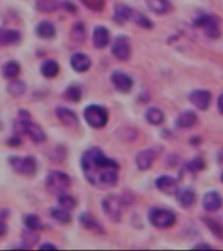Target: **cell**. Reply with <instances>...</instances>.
Masks as SVG:
<instances>
[{
	"mask_svg": "<svg viewBox=\"0 0 223 251\" xmlns=\"http://www.w3.org/2000/svg\"><path fill=\"white\" fill-rule=\"evenodd\" d=\"M21 237H22V241H24V243L29 249L39 241V234L37 233V230H32V229H28V228L25 230H22Z\"/></svg>",
	"mask_w": 223,
	"mask_h": 251,
	"instance_id": "36",
	"label": "cell"
},
{
	"mask_svg": "<svg viewBox=\"0 0 223 251\" xmlns=\"http://www.w3.org/2000/svg\"><path fill=\"white\" fill-rule=\"evenodd\" d=\"M110 43V30L105 26H97L93 32V45L95 49H105Z\"/></svg>",
	"mask_w": 223,
	"mask_h": 251,
	"instance_id": "17",
	"label": "cell"
},
{
	"mask_svg": "<svg viewBox=\"0 0 223 251\" xmlns=\"http://www.w3.org/2000/svg\"><path fill=\"white\" fill-rule=\"evenodd\" d=\"M80 220V224H81L82 228H85L86 230L92 231V233H95V234H103L105 233V229L102 227L99 221H98L93 215H90L89 212H84L78 217Z\"/></svg>",
	"mask_w": 223,
	"mask_h": 251,
	"instance_id": "13",
	"label": "cell"
},
{
	"mask_svg": "<svg viewBox=\"0 0 223 251\" xmlns=\"http://www.w3.org/2000/svg\"><path fill=\"white\" fill-rule=\"evenodd\" d=\"M149 221L151 225L159 229L172 227L176 223V216L171 211L162 209V208H153L149 211Z\"/></svg>",
	"mask_w": 223,
	"mask_h": 251,
	"instance_id": "7",
	"label": "cell"
},
{
	"mask_svg": "<svg viewBox=\"0 0 223 251\" xmlns=\"http://www.w3.org/2000/svg\"><path fill=\"white\" fill-rule=\"evenodd\" d=\"M1 72H3V76H4L5 79H9V80L16 79L21 72L20 63L17 61H8L4 65H3Z\"/></svg>",
	"mask_w": 223,
	"mask_h": 251,
	"instance_id": "26",
	"label": "cell"
},
{
	"mask_svg": "<svg viewBox=\"0 0 223 251\" xmlns=\"http://www.w3.org/2000/svg\"><path fill=\"white\" fill-rule=\"evenodd\" d=\"M146 121L153 126L162 125L163 121H165V114L158 107H150L146 111Z\"/></svg>",
	"mask_w": 223,
	"mask_h": 251,
	"instance_id": "29",
	"label": "cell"
},
{
	"mask_svg": "<svg viewBox=\"0 0 223 251\" xmlns=\"http://www.w3.org/2000/svg\"><path fill=\"white\" fill-rule=\"evenodd\" d=\"M196 123H197V115L193 111H184L178 118V126L180 128H191Z\"/></svg>",
	"mask_w": 223,
	"mask_h": 251,
	"instance_id": "27",
	"label": "cell"
},
{
	"mask_svg": "<svg viewBox=\"0 0 223 251\" xmlns=\"http://www.w3.org/2000/svg\"><path fill=\"white\" fill-rule=\"evenodd\" d=\"M130 20L133 21L134 24H137L138 26H141V28H145V29L153 28V24H151V21L149 20V19L145 16V15H142V13L137 12V11H133V12H132Z\"/></svg>",
	"mask_w": 223,
	"mask_h": 251,
	"instance_id": "35",
	"label": "cell"
},
{
	"mask_svg": "<svg viewBox=\"0 0 223 251\" xmlns=\"http://www.w3.org/2000/svg\"><path fill=\"white\" fill-rule=\"evenodd\" d=\"M9 165L12 166V169L16 173L21 175H26V177H32L37 173L38 169V164L34 157H17V156H12L8 160Z\"/></svg>",
	"mask_w": 223,
	"mask_h": 251,
	"instance_id": "6",
	"label": "cell"
},
{
	"mask_svg": "<svg viewBox=\"0 0 223 251\" xmlns=\"http://www.w3.org/2000/svg\"><path fill=\"white\" fill-rule=\"evenodd\" d=\"M21 41V33L13 29L0 28V46L17 45Z\"/></svg>",
	"mask_w": 223,
	"mask_h": 251,
	"instance_id": "18",
	"label": "cell"
},
{
	"mask_svg": "<svg viewBox=\"0 0 223 251\" xmlns=\"http://www.w3.org/2000/svg\"><path fill=\"white\" fill-rule=\"evenodd\" d=\"M189 101L200 110H206L210 105L211 94L207 90H195L189 96Z\"/></svg>",
	"mask_w": 223,
	"mask_h": 251,
	"instance_id": "14",
	"label": "cell"
},
{
	"mask_svg": "<svg viewBox=\"0 0 223 251\" xmlns=\"http://www.w3.org/2000/svg\"><path fill=\"white\" fill-rule=\"evenodd\" d=\"M50 216L53 217L55 221L60 224H69L71 220H72V216L69 213V211L61 208V207H57V208H51L50 209Z\"/></svg>",
	"mask_w": 223,
	"mask_h": 251,
	"instance_id": "28",
	"label": "cell"
},
{
	"mask_svg": "<svg viewBox=\"0 0 223 251\" xmlns=\"http://www.w3.org/2000/svg\"><path fill=\"white\" fill-rule=\"evenodd\" d=\"M60 72V67L57 64L56 61H53V59H49L42 63L41 65V73L46 79H54L56 77Z\"/></svg>",
	"mask_w": 223,
	"mask_h": 251,
	"instance_id": "24",
	"label": "cell"
},
{
	"mask_svg": "<svg viewBox=\"0 0 223 251\" xmlns=\"http://www.w3.org/2000/svg\"><path fill=\"white\" fill-rule=\"evenodd\" d=\"M195 24L197 25V26H200V28H203L205 36L211 38V40H217V38H219V36H221L219 25L213 16L204 15V16L199 17V19L195 21Z\"/></svg>",
	"mask_w": 223,
	"mask_h": 251,
	"instance_id": "8",
	"label": "cell"
},
{
	"mask_svg": "<svg viewBox=\"0 0 223 251\" xmlns=\"http://www.w3.org/2000/svg\"><path fill=\"white\" fill-rule=\"evenodd\" d=\"M155 186L158 187V190H161L162 192H166V194H172V192H176L178 191V181L170 175H162L157 179L155 182Z\"/></svg>",
	"mask_w": 223,
	"mask_h": 251,
	"instance_id": "19",
	"label": "cell"
},
{
	"mask_svg": "<svg viewBox=\"0 0 223 251\" xmlns=\"http://www.w3.org/2000/svg\"><path fill=\"white\" fill-rule=\"evenodd\" d=\"M193 249H207V250H211V249H213V246L207 245V243H199V245H195V246H193Z\"/></svg>",
	"mask_w": 223,
	"mask_h": 251,
	"instance_id": "45",
	"label": "cell"
},
{
	"mask_svg": "<svg viewBox=\"0 0 223 251\" xmlns=\"http://www.w3.org/2000/svg\"><path fill=\"white\" fill-rule=\"evenodd\" d=\"M37 36L39 38H43V40H51L54 37L56 36V28L53 22L50 21H42L39 24L37 25L36 28Z\"/></svg>",
	"mask_w": 223,
	"mask_h": 251,
	"instance_id": "20",
	"label": "cell"
},
{
	"mask_svg": "<svg viewBox=\"0 0 223 251\" xmlns=\"http://www.w3.org/2000/svg\"><path fill=\"white\" fill-rule=\"evenodd\" d=\"M16 126V132L17 134H25L28 135L29 138L32 139L33 142L37 143V144H41V143H45L47 140V135H46L45 130L42 128L41 126L37 125L32 121H19L15 123Z\"/></svg>",
	"mask_w": 223,
	"mask_h": 251,
	"instance_id": "4",
	"label": "cell"
},
{
	"mask_svg": "<svg viewBox=\"0 0 223 251\" xmlns=\"http://www.w3.org/2000/svg\"><path fill=\"white\" fill-rule=\"evenodd\" d=\"M64 158H65L64 146H56V148H54L53 153L50 154V160L54 162L64 161Z\"/></svg>",
	"mask_w": 223,
	"mask_h": 251,
	"instance_id": "39",
	"label": "cell"
},
{
	"mask_svg": "<svg viewBox=\"0 0 223 251\" xmlns=\"http://www.w3.org/2000/svg\"><path fill=\"white\" fill-rule=\"evenodd\" d=\"M221 178H222V182H223V173H222V177H221Z\"/></svg>",
	"mask_w": 223,
	"mask_h": 251,
	"instance_id": "47",
	"label": "cell"
},
{
	"mask_svg": "<svg viewBox=\"0 0 223 251\" xmlns=\"http://www.w3.org/2000/svg\"><path fill=\"white\" fill-rule=\"evenodd\" d=\"M157 156H158V152L154 148L142 150L136 157V165H137L140 170H149L153 166V164H154Z\"/></svg>",
	"mask_w": 223,
	"mask_h": 251,
	"instance_id": "11",
	"label": "cell"
},
{
	"mask_svg": "<svg viewBox=\"0 0 223 251\" xmlns=\"http://www.w3.org/2000/svg\"><path fill=\"white\" fill-rule=\"evenodd\" d=\"M187 167H188V170H191V171H200V170H203L204 167H205V162H204L201 158L197 157L195 158L193 161L188 162Z\"/></svg>",
	"mask_w": 223,
	"mask_h": 251,
	"instance_id": "40",
	"label": "cell"
},
{
	"mask_svg": "<svg viewBox=\"0 0 223 251\" xmlns=\"http://www.w3.org/2000/svg\"><path fill=\"white\" fill-rule=\"evenodd\" d=\"M176 199L178 203L183 208H189L195 204L196 202V194L191 188H183V190H178L176 192Z\"/></svg>",
	"mask_w": 223,
	"mask_h": 251,
	"instance_id": "21",
	"label": "cell"
},
{
	"mask_svg": "<svg viewBox=\"0 0 223 251\" xmlns=\"http://www.w3.org/2000/svg\"><path fill=\"white\" fill-rule=\"evenodd\" d=\"M205 223H206V225L209 227V229L213 231V234L217 235L218 238L223 239V227L217 221V220L205 219Z\"/></svg>",
	"mask_w": 223,
	"mask_h": 251,
	"instance_id": "38",
	"label": "cell"
},
{
	"mask_svg": "<svg viewBox=\"0 0 223 251\" xmlns=\"http://www.w3.org/2000/svg\"><path fill=\"white\" fill-rule=\"evenodd\" d=\"M24 223H25V227L28 228V229H32V230L38 231V230H41L42 228H43L41 219H39L37 215H34V213H30V215L25 216Z\"/></svg>",
	"mask_w": 223,
	"mask_h": 251,
	"instance_id": "34",
	"label": "cell"
},
{
	"mask_svg": "<svg viewBox=\"0 0 223 251\" xmlns=\"http://www.w3.org/2000/svg\"><path fill=\"white\" fill-rule=\"evenodd\" d=\"M112 55L118 61H128L130 57V38L126 36L116 37V40L112 43Z\"/></svg>",
	"mask_w": 223,
	"mask_h": 251,
	"instance_id": "9",
	"label": "cell"
},
{
	"mask_svg": "<svg viewBox=\"0 0 223 251\" xmlns=\"http://www.w3.org/2000/svg\"><path fill=\"white\" fill-rule=\"evenodd\" d=\"M84 118L90 127L101 130L109 122V111L101 105H89L84 110Z\"/></svg>",
	"mask_w": 223,
	"mask_h": 251,
	"instance_id": "3",
	"label": "cell"
},
{
	"mask_svg": "<svg viewBox=\"0 0 223 251\" xmlns=\"http://www.w3.org/2000/svg\"><path fill=\"white\" fill-rule=\"evenodd\" d=\"M60 7L59 1L57 0H37L36 8L39 11V12H55L57 8Z\"/></svg>",
	"mask_w": 223,
	"mask_h": 251,
	"instance_id": "31",
	"label": "cell"
},
{
	"mask_svg": "<svg viewBox=\"0 0 223 251\" xmlns=\"http://www.w3.org/2000/svg\"><path fill=\"white\" fill-rule=\"evenodd\" d=\"M7 230H8L7 223H5L4 219H3V217L0 216V237H3V235H5Z\"/></svg>",
	"mask_w": 223,
	"mask_h": 251,
	"instance_id": "42",
	"label": "cell"
},
{
	"mask_svg": "<svg viewBox=\"0 0 223 251\" xmlns=\"http://www.w3.org/2000/svg\"><path fill=\"white\" fill-rule=\"evenodd\" d=\"M71 186H72V179L63 171H50L49 175L46 177V190L51 195L59 196V195L67 194Z\"/></svg>",
	"mask_w": 223,
	"mask_h": 251,
	"instance_id": "2",
	"label": "cell"
},
{
	"mask_svg": "<svg viewBox=\"0 0 223 251\" xmlns=\"http://www.w3.org/2000/svg\"><path fill=\"white\" fill-rule=\"evenodd\" d=\"M203 207L205 211L207 212H215L218 211L222 207V196L217 192V191H210L204 196Z\"/></svg>",
	"mask_w": 223,
	"mask_h": 251,
	"instance_id": "16",
	"label": "cell"
},
{
	"mask_svg": "<svg viewBox=\"0 0 223 251\" xmlns=\"http://www.w3.org/2000/svg\"><path fill=\"white\" fill-rule=\"evenodd\" d=\"M7 90H8V93L11 96H13V97H20V96L25 94V92H26V85H25L24 81L12 79V80L9 81Z\"/></svg>",
	"mask_w": 223,
	"mask_h": 251,
	"instance_id": "30",
	"label": "cell"
},
{
	"mask_svg": "<svg viewBox=\"0 0 223 251\" xmlns=\"http://www.w3.org/2000/svg\"><path fill=\"white\" fill-rule=\"evenodd\" d=\"M218 110H219V113L223 115V93L221 94L218 98Z\"/></svg>",
	"mask_w": 223,
	"mask_h": 251,
	"instance_id": "46",
	"label": "cell"
},
{
	"mask_svg": "<svg viewBox=\"0 0 223 251\" xmlns=\"http://www.w3.org/2000/svg\"><path fill=\"white\" fill-rule=\"evenodd\" d=\"M63 97L69 102H78L82 97V89L78 85H69L64 90Z\"/></svg>",
	"mask_w": 223,
	"mask_h": 251,
	"instance_id": "32",
	"label": "cell"
},
{
	"mask_svg": "<svg viewBox=\"0 0 223 251\" xmlns=\"http://www.w3.org/2000/svg\"><path fill=\"white\" fill-rule=\"evenodd\" d=\"M80 1L93 12H101L106 5V0H80Z\"/></svg>",
	"mask_w": 223,
	"mask_h": 251,
	"instance_id": "37",
	"label": "cell"
},
{
	"mask_svg": "<svg viewBox=\"0 0 223 251\" xmlns=\"http://www.w3.org/2000/svg\"><path fill=\"white\" fill-rule=\"evenodd\" d=\"M111 83H112L115 89L120 92V93H128L133 88L132 77L130 75H127L126 72H122V71H115L111 75Z\"/></svg>",
	"mask_w": 223,
	"mask_h": 251,
	"instance_id": "10",
	"label": "cell"
},
{
	"mask_svg": "<svg viewBox=\"0 0 223 251\" xmlns=\"http://www.w3.org/2000/svg\"><path fill=\"white\" fill-rule=\"evenodd\" d=\"M82 173L86 181L98 188H111L118 183L119 164L107 157L102 149L93 146L85 150L81 157Z\"/></svg>",
	"mask_w": 223,
	"mask_h": 251,
	"instance_id": "1",
	"label": "cell"
},
{
	"mask_svg": "<svg viewBox=\"0 0 223 251\" xmlns=\"http://www.w3.org/2000/svg\"><path fill=\"white\" fill-rule=\"evenodd\" d=\"M146 4L151 12L157 13V15H166L171 9L168 0H146Z\"/></svg>",
	"mask_w": 223,
	"mask_h": 251,
	"instance_id": "23",
	"label": "cell"
},
{
	"mask_svg": "<svg viewBox=\"0 0 223 251\" xmlns=\"http://www.w3.org/2000/svg\"><path fill=\"white\" fill-rule=\"evenodd\" d=\"M57 202H59V207L64 208L67 211H72L73 208H76V206H77L76 199L68 194L59 195V196H57Z\"/></svg>",
	"mask_w": 223,
	"mask_h": 251,
	"instance_id": "33",
	"label": "cell"
},
{
	"mask_svg": "<svg viewBox=\"0 0 223 251\" xmlns=\"http://www.w3.org/2000/svg\"><path fill=\"white\" fill-rule=\"evenodd\" d=\"M132 12L133 9L130 8L128 5L124 4H116L115 5L114 11V21L116 24H124L126 21L130 20V16H132Z\"/></svg>",
	"mask_w": 223,
	"mask_h": 251,
	"instance_id": "22",
	"label": "cell"
},
{
	"mask_svg": "<svg viewBox=\"0 0 223 251\" xmlns=\"http://www.w3.org/2000/svg\"><path fill=\"white\" fill-rule=\"evenodd\" d=\"M69 37L73 42L76 43H82L86 38V29L85 25L82 24L81 21H77L72 25L71 28V33H69Z\"/></svg>",
	"mask_w": 223,
	"mask_h": 251,
	"instance_id": "25",
	"label": "cell"
},
{
	"mask_svg": "<svg viewBox=\"0 0 223 251\" xmlns=\"http://www.w3.org/2000/svg\"><path fill=\"white\" fill-rule=\"evenodd\" d=\"M102 209L105 211L111 221L119 223L122 220L123 213V199L118 195L110 194L102 200Z\"/></svg>",
	"mask_w": 223,
	"mask_h": 251,
	"instance_id": "5",
	"label": "cell"
},
{
	"mask_svg": "<svg viewBox=\"0 0 223 251\" xmlns=\"http://www.w3.org/2000/svg\"><path fill=\"white\" fill-rule=\"evenodd\" d=\"M61 7H63L64 9H67V11H68V12H71V13L77 12V8H76V5L72 4V3H71V1H68V0H67V1H64V3L61 4Z\"/></svg>",
	"mask_w": 223,
	"mask_h": 251,
	"instance_id": "41",
	"label": "cell"
},
{
	"mask_svg": "<svg viewBox=\"0 0 223 251\" xmlns=\"http://www.w3.org/2000/svg\"><path fill=\"white\" fill-rule=\"evenodd\" d=\"M55 113H56L57 119H59L61 125H64L65 127L74 128V127H78V125H80V119H78L77 114L74 113V111H72V110L60 106V107H57Z\"/></svg>",
	"mask_w": 223,
	"mask_h": 251,
	"instance_id": "12",
	"label": "cell"
},
{
	"mask_svg": "<svg viewBox=\"0 0 223 251\" xmlns=\"http://www.w3.org/2000/svg\"><path fill=\"white\" fill-rule=\"evenodd\" d=\"M71 67L76 72H86L92 67V61L88 55L82 53L73 54L71 57Z\"/></svg>",
	"mask_w": 223,
	"mask_h": 251,
	"instance_id": "15",
	"label": "cell"
},
{
	"mask_svg": "<svg viewBox=\"0 0 223 251\" xmlns=\"http://www.w3.org/2000/svg\"><path fill=\"white\" fill-rule=\"evenodd\" d=\"M39 249L41 250H56L57 247L55 246V245H53V243H42L41 246H39Z\"/></svg>",
	"mask_w": 223,
	"mask_h": 251,
	"instance_id": "44",
	"label": "cell"
},
{
	"mask_svg": "<svg viewBox=\"0 0 223 251\" xmlns=\"http://www.w3.org/2000/svg\"><path fill=\"white\" fill-rule=\"evenodd\" d=\"M21 143H22V140H21L20 135H16V136H13V138H11L8 140V144H11V146H20Z\"/></svg>",
	"mask_w": 223,
	"mask_h": 251,
	"instance_id": "43",
	"label": "cell"
}]
</instances>
